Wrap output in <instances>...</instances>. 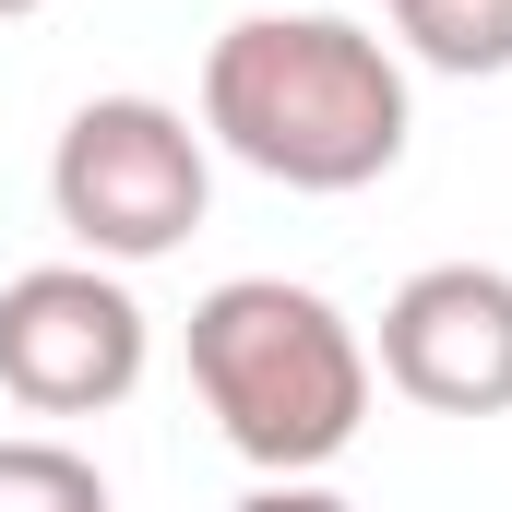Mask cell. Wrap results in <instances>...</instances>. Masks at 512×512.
I'll use <instances>...</instances> for the list:
<instances>
[{
    "label": "cell",
    "mask_w": 512,
    "mask_h": 512,
    "mask_svg": "<svg viewBox=\"0 0 512 512\" xmlns=\"http://www.w3.org/2000/svg\"><path fill=\"white\" fill-rule=\"evenodd\" d=\"M24 12H48V0H0V24H24Z\"/></svg>",
    "instance_id": "obj_9"
},
{
    "label": "cell",
    "mask_w": 512,
    "mask_h": 512,
    "mask_svg": "<svg viewBox=\"0 0 512 512\" xmlns=\"http://www.w3.org/2000/svg\"><path fill=\"white\" fill-rule=\"evenodd\" d=\"M405 60L358 12H239L203 48V143L274 191H370L405 167Z\"/></svg>",
    "instance_id": "obj_1"
},
{
    "label": "cell",
    "mask_w": 512,
    "mask_h": 512,
    "mask_svg": "<svg viewBox=\"0 0 512 512\" xmlns=\"http://www.w3.org/2000/svg\"><path fill=\"white\" fill-rule=\"evenodd\" d=\"M0 512H108V477H96V453L24 429V441H0Z\"/></svg>",
    "instance_id": "obj_7"
},
{
    "label": "cell",
    "mask_w": 512,
    "mask_h": 512,
    "mask_svg": "<svg viewBox=\"0 0 512 512\" xmlns=\"http://www.w3.org/2000/svg\"><path fill=\"white\" fill-rule=\"evenodd\" d=\"M393 60L417 72H453V84H489L512 72V0H382Z\"/></svg>",
    "instance_id": "obj_6"
},
{
    "label": "cell",
    "mask_w": 512,
    "mask_h": 512,
    "mask_svg": "<svg viewBox=\"0 0 512 512\" xmlns=\"http://www.w3.org/2000/svg\"><path fill=\"white\" fill-rule=\"evenodd\" d=\"M155 322L108 262H36L0 286V393L24 417H108L143 393Z\"/></svg>",
    "instance_id": "obj_4"
},
{
    "label": "cell",
    "mask_w": 512,
    "mask_h": 512,
    "mask_svg": "<svg viewBox=\"0 0 512 512\" xmlns=\"http://www.w3.org/2000/svg\"><path fill=\"white\" fill-rule=\"evenodd\" d=\"M48 215L84 262H167L215 215V143L167 96H84L48 143Z\"/></svg>",
    "instance_id": "obj_3"
},
{
    "label": "cell",
    "mask_w": 512,
    "mask_h": 512,
    "mask_svg": "<svg viewBox=\"0 0 512 512\" xmlns=\"http://www.w3.org/2000/svg\"><path fill=\"white\" fill-rule=\"evenodd\" d=\"M191 393L262 477H322L370 429V346L298 274H227L191 298Z\"/></svg>",
    "instance_id": "obj_2"
},
{
    "label": "cell",
    "mask_w": 512,
    "mask_h": 512,
    "mask_svg": "<svg viewBox=\"0 0 512 512\" xmlns=\"http://www.w3.org/2000/svg\"><path fill=\"white\" fill-rule=\"evenodd\" d=\"M405 405L429 417H512V274L501 262H429L382 298V358Z\"/></svg>",
    "instance_id": "obj_5"
},
{
    "label": "cell",
    "mask_w": 512,
    "mask_h": 512,
    "mask_svg": "<svg viewBox=\"0 0 512 512\" xmlns=\"http://www.w3.org/2000/svg\"><path fill=\"white\" fill-rule=\"evenodd\" d=\"M239 512H358V501H346V489H322V477H262Z\"/></svg>",
    "instance_id": "obj_8"
}]
</instances>
